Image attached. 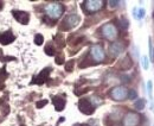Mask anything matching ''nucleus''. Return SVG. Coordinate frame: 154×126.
<instances>
[{"label": "nucleus", "instance_id": "f257e3e1", "mask_svg": "<svg viewBox=\"0 0 154 126\" xmlns=\"http://www.w3.org/2000/svg\"><path fill=\"white\" fill-rule=\"evenodd\" d=\"M63 11H64L63 6H62L60 4H58V3H51V4H49V5L45 6V13H46V16L49 18L53 19V20L58 19L62 14H63Z\"/></svg>", "mask_w": 154, "mask_h": 126}, {"label": "nucleus", "instance_id": "f03ea898", "mask_svg": "<svg viewBox=\"0 0 154 126\" xmlns=\"http://www.w3.org/2000/svg\"><path fill=\"white\" fill-rule=\"evenodd\" d=\"M128 93H129V90H128L126 87L119 86V87L113 88V90L110 92V97H111L114 100L122 101V100H126V99L128 98Z\"/></svg>", "mask_w": 154, "mask_h": 126}, {"label": "nucleus", "instance_id": "7ed1b4c3", "mask_svg": "<svg viewBox=\"0 0 154 126\" xmlns=\"http://www.w3.org/2000/svg\"><path fill=\"white\" fill-rule=\"evenodd\" d=\"M84 10L87 12H97L100 11L101 9H103L104 6V1L103 0H87V1H84Z\"/></svg>", "mask_w": 154, "mask_h": 126}, {"label": "nucleus", "instance_id": "20e7f679", "mask_svg": "<svg viewBox=\"0 0 154 126\" xmlns=\"http://www.w3.org/2000/svg\"><path fill=\"white\" fill-rule=\"evenodd\" d=\"M101 31H102L103 37L107 38V39H109V41H114L117 37V29L111 23H108V24L103 25Z\"/></svg>", "mask_w": 154, "mask_h": 126}, {"label": "nucleus", "instance_id": "39448f33", "mask_svg": "<svg viewBox=\"0 0 154 126\" xmlns=\"http://www.w3.org/2000/svg\"><path fill=\"white\" fill-rule=\"evenodd\" d=\"M90 55L91 57L94 58L96 62H102L106 57L104 55V51H103V48L99 44H95V45H92L91 49H90Z\"/></svg>", "mask_w": 154, "mask_h": 126}, {"label": "nucleus", "instance_id": "423d86ee", "mask_svg": "<svg viewBox=\"0 0 154 126\" xmlns=\"http://www.w3.org/2000/svg\"><path fill=\"white\" fill-rule=\"evenodd\" d=\"M140 115L135 112H129L126 114L125 120H123V125L125 126H138L140 124Z\"/></svg>", "mask_w": 154, "mask_h": 126}, {"label": "nucleus", "instance_id": "0eeeda50", "mask_svg": "<svg viewBox=\"0 0 154 126\" xmlns=\"http://www.w3.org/2000/svg\"><path fill=\"white\" fill-rule=\"evenodd\" d=\"M78 107H79V111L87 115L89 114H92L94 113V106H92L91 101L89 99H81L79 102H78Z\"/></svg>", "mask_w": 154, "mask_h": 126}, {"label": "nucleus", "instance_id": "6e6552de", "mask_svg": "<svg viewBox=\"0 0 154 126\" xmlns=\"http://www.w3.org/2000/svg\"><path fill=\"white\" fill-rule=\"evenodd\" d=\"M79 21H81L79 16H77V14H70V16H68V17L65 18V20H64L65 29H72V27H75V26H77V25L79 24Z\"/></svg>", "mask_w": 154, "mask_h": 126}, {"label": "nucleus", "instance_id": "1a4fd4ad", "mask_svg": "<svg viewBox=\"0 0 154 126\" xmlns=\"http://www.w3.org/2000/svg\"><path fill=\"white\" fill-rule=\"evenodd\" d=\"M123 50H125V45H123L121 42H114V43H111L110 47H109L110 55L114 56V57H117Z\"/></svg>", "mask_w": 154, "mask_h": 126}, {"label": "nucleus", "instance_id": "9d476101", "mask_svg": "<svg viewBox=\"0 0 154 126\" xmlns=\"http://www.w3.org/2000/svg\"><path fill=\"white\" fill-rule=\"evenodd\" d=\"M12 14H13V17H14L19 23H21V24H25V25H26V24L28 23V20H30V16H28V13H26V12L13 11Z\"/></svg>", "mask_w": 154, "mask_h": 126}, {"label": "nucleus", "instance_id": "9b49d317", "mask_svg": "<svg viewBox=\"0 0 154 126\" xmlns=\"http://www.w3.org/2000/svg\"><path fill=\"white\" fill-rule=\"evenodd\" d=\"M50 72H51V69H50V68H45L44 70H42V73H40L37 77H35V79H33L35 81H32V82H33V83H38V84L44 83V82L46 81V79L49 77Z\"/></svg>", "mask_w": 154, "mask_h": 126}, {"label": "nucleus", "instance_id": "f8f14e48", "mask_svg": "<svg viewBox=\"0 0 154 126\" xmlns=\"http://www.w3.org/2000/svg\"><path fill=\"white\" fill-rule=\"evenodd\" d=\"M13 39H14V36L12 35L11 31H6V32L0 35V43L4 44V45H7V44L12 43Z\"/></svg>", "mask_w": 154, "mask_h": 126}, {"label": "nucleus", "instance_id": "ddd939ff", "mask_svg": "<svg viewBox=\"0 0 154 126\" xmlns=\"http://www.w3.org/2000/svg\"><path fill=\"white\" fill-rule=\"evenodd\" d=\"M53 105H55V108L57 111H63L64 107H65V100L64 99H62L59 97H55L53 100H52Z\"/></svg>", "mask_w": 154, "mask_h": 126}, {"label": "nucleus", "instance_id": "4468645a", "mask_svg": "<svg viewBox=\"0 0 154 126\" xmlns=\"http://www.w3.org/2000/svg\"><path fill=\"white\" fill-rule=\"evenodd\" d=\"M132 66H133V62H132V59H131L129 56H126L125 58L122 59V62H121V68L123 70H128Z\"/></svg>", "mask_w": 154, "mask_h": 126}, {"label": "nucleus", "instance_id": "2eb2a0df", "mask_svg": "<svg viewBox=\"0 0 154 126\" xmlns=\"http://www.w3.org/2000/svg\"><path fill=\"white\" fill-rule=\"evenodd\" d=\"M145 105H146V101H145L143 99H139V100L134 104V107H135L136 110L141 111V110H143V108H145Z\"/></svg>", "mask_w": 154, "mask_h": 126}, {"label": "nucleus", "instance_id": "dca6fc26", "mask_svg": "<svg viewBox=\"0 0 154 126\" xmlns=\"http://www.w3.org/2000/svg\"><path fill=\"white\" fill-rule=\"evenodd\" d=\"M43 42H44V38H43V36L42 35H36L35 36V43L37 44V45H42L43 44Z\"/></svg>", "mask_w": 154, "mask_h": 126}, {"label": "nucleus", "instance_id": "f3484780", "mask_svg": "<svg viewBox=\"0 0 154 126\" xmlns=\"http://www.w3.org/2000/svg\"><path fill=\"white\" fill-rule=\"evenodd\" d=\"M45 52H46V55H49V56H53V55H55V48L51 47V45H46V47H45Z\"/></svg>", "mask_w": 154, "mask_h": 126}, {"label": "nucleus", "instance_id": "a211bd4d", "mask_svg": "<svg viewBox=\"0 0 154 126\" xmlns=\"http://www.w3.org/2000/svg\"><path fill=\"white\" fill-rule=\"evenodd\" d=\"M74 64H75V62H74V59L69 61V62L67 63V64H65V70H67V72H72Z\"/></svg>", "mask_w": 154, "mask_h": 126}, {"label": "nucleus", "instance_id": "6ab92c4d", "mask_svg": "<svg viewBox=\"0 0 154 126\" xmlns=\"http://www.w3.org/2000/svg\"><path fill=\"white\" fill-rule=\"evenodd\" d=\"M136 11H138L139 13H138L135 17H136L138 19H142V18L145 17V10H143V9H139V10H136Z\"/></svg>", "mask_w": 154, "mask_h": 126}, {"label": "nucleus", "instance_id": "aec40b11", "mask_svg": "<svg viewBox=\"0 0 154 126\" xmlns=\"http://www.w3.org/2000/svg\"><path fill=\"white\" fill-rule=\"evenodd\" d=\"M152 87H153V83H152V81L149 80V81L147 82V88H148V94H149V98H150V99H152V92H153Z\"/></svg>", "mask_w": 154, "mask_h": 126}, {"label": "nucleus", "instance_id": "412c9836", "mask_svg": "<svg viewBox=\"0 0 154 126\" xmlns=\"http://www.w3.org/2000/svg\"><path fill=\"white\" fill-rule=\"evenodd\" d=\"M136 97H138L136 92H135V90H133V89H131V90H129V93H128V98H129V99H136Z\"/></svg>", "mask_w": 154, "mask_h": 126}, {"label": "nucleus", "instance_id": "4be33fe9", "mask_svg": "<svg viewBox=\"0 0 154 126\" xmlns=\"http://www.w3.org/2000/svg\"><path fill=\"white\" fill-rule=\"evenodd\" d=\"M142 66H143L145 69L148 68V57H147V56H143V57H142Z\"/></svg>", "mask_w": 154, "mask_h": 126}, {"label": "nucleus", "instance_id": "5701e85b", "mask_svg": "<svg viewBox=\"0 0 154 126\" xmlns=\"http://www.w3.org/2000/svg\"><path fill=\"white\" fill-rule=\"evenodd\" d=\"M46 104H48V100H42V101H38V102L36 104V106H37V108H42V107H44Z\"/></svg>", "mask_w": 154, "mask_h": 126}, {"label": "nucleus", "instance_id": "b1692460", "mask_svg": "<svg viewBox=\"0 0 154 126\" xmlns=\"http://www.w3.org/2000/svg\"><path fill=\"white\" fill-rule=\"evenodd\" d=\"M56 63H57V64H63V63H64V57L63 56H57L56 57Z\"/></svg>", "mask_w": 154, "mask_h": 126}, {"label": "nucleus", "instance_id": "393cba45", "mask_svg": "<svg viewBox=\"0 0 154 126\" xmlns=\"http://www.w3.org/2000/svg\"><path fill=\"white\" fill-rule=\"evenodd\" d=\"M121 26H122L123 29H127V27H128V20L122 19V21H121Z\"/></svg>", "mask_w": 154, "mask_h": 126}, {"label": "nucleus", "instance_id": "a878e982", "mask_svg": "<svg viewBox=\"0 0 154 126\" xmlns=\"http://www.w3.org/2000/svg\"><path fill=\"white\" fill-rule=\"evenodd\" d=\"M117 4H119V1H109L110 7H115V6H117Z\"/></svg>", "mask_w": 154, "mask_h": 126}, {"label": "nucleus", "instance_id": "bb28decb", "mask_svg": "<svg viewBox=\"0 0 154 126\" xmlns=\"http://www.w3.org/2000/svg\"><path fill=\"white\" fill-rule=\"evenodd\" d=\"M1 4H3V3H0V9H1V7H3V5H1Z\"/></svg>", "mask_w": 154, "mask_h": 126}, {"label": "nucleus", "instance_id": "cd10ccee", "mask_svg": "<svg viewBox=\"0 0 154 126\" xmlns=\"http://www.w3.org/2000/svg\"><path fill=\"white\" fill-rule=\"evenodd\" d=\"M20 126H25V125H20Z\"/></svg>", "mask_w": 154, "mask_h": 126}, {"label": "nucleus", "instance_id": "c85d7f7f", "mask_svg": "<svg viewBox=\"0 0 154 126\" xmlns=\"http://www.w3.org/2000/svg\"><path fill=\"white\" fill-rule=\"evenodd\" d=\"M153 54H154V51H153ZM153 59H154V57H153Z\"/></svg>", "mask_w": 154, "mask_h": 126}]
</instances>
